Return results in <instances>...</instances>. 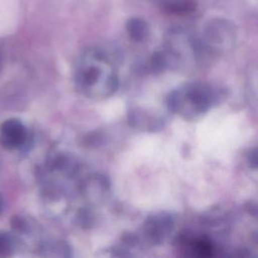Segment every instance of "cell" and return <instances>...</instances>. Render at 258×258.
<instances>
[{"instance_id": "1", "label": "cell", "mask_w": 258, "mask_h": 258, "mask_svg": "<svg viewBox=\"0 0 258 258\" xmlns=\"http://www.w3.org/2000/svg\"><path fill=\"white\" fill-rule=\"evenodd\" d=\"M74 81L77 90L88 98L100 100L118 89V74L108 54L99 48H88L78 58Z\"/></svg>"}, {"instance_id": "2", "label": "cell", "mask_w": 258, "mask_h": 258, "mask_svg": "<svg viewBox=\"0 0 258 258\" xmlns=\"http://www.w3.org/2000/svg\"><path fill=\"white\" fill-rule=\"evenodd\" d=\"M220 96V91L209 84L194 82L172 91L167 97V106L186 119H195L208 112Z\"/></svg>"}, {"instance_id": "3", "label": "cell", "mask_w": 258, "mask_h": 258, "mask_svg": "<svg viewBox=\"0 0 258 258\" xmlns=\"http://www.w3.org/2000/svg\"><path fill=\"white\" fill-rule=\"evenodd\" d=\"M236 40V29L227 19L215 18L205 26L202 44L207 52H225L231 49Z\"/></svg>"}, {"instance_id": "4", "label": "cell", "mask_w": 258, "mask_h": 258, "mask_svg": "<svg viewBox=\"0 0 258 258\" xmlns=\"http://www.w3.org/2000/svg\"><path fill=\"white\" fill-rule=\"evenodd\" d=\"M173 227L171 217L164 213H159L149 217L144 224V235L152 244L162 243L170 234Z\"/></svg>"}, {"instance_id": "5", "label": "cell", "mask_w": 258, "mask_h": 258, "mask_svg": "<svg viewBox=\"0 0 258 258\" xmlns=\"http://www.w3.org/2000/svg\"><path fill=\"white\" fill-rule=\"evenodd\" d=\"M27 138L25 126L17 119H8L0 126V143L6 149L22 146Z\"/></svg>"}, {"instance_id": "6", "label": "cell", "mask_w": 258, "mask_h": 258, "mask_svg": "<svg viewBox=\"0 0 258 258\" xmlns=\"http://www.w3.org/2000/svg\"><path fill=\"white\" fill-rule=\"evenodd\" d=\"M126 30L129 37L134 41H142L149 34L147 22L140 17H132L126 22Z\"/></svg>"}, {"instance_id": "7", "label": "cell", "mask_w": 258, "mask_h": 258, "mask_svg": "<svg viewBox=\"0 0 258 258\" xmlns=\"http://www.w3.org/2000/svg\"><path fill=\"white\" fill-rule=\"evenodd\" d=\"M197 8L195 0H167L163 3V10L172 15L183 16L190 14Z\"/></svg>"}, {"instance_id": "8", "label": "cell", "mask_w": 258, "mask_h": 258, "mask_svg": "<svg viewBox=\"0 0 258 258\" xmlns=\"http://www.w3.org/2000/svg\"><path fill=\"white\" fill-rule=\"evenodd\" d=\"M191 251L195 256L209 257L213 254L214 247L210 241L205 239H198L192 243Z\"/></svg>"}, {"instance_id": "9", "label": "cell", "mask_w": 258, "mask_h": 258, "mask_svg": "<svg viewBox=\"0 0 258 258\" xmlns=\"http://www.w3.org/2000/svg\"><path fill=\"white\" fill-rule=\"evenodd\" d=\"M12 242L7 235L0 234V258L8 257L12 254Z\"/></svg>"}, {"instance_id": "10", "label": "cell", "mask_w": 258, "mask_h": 258, "mask_svg": "<svg viewBox=\"0 0 258 258\" xmlns=\"http://www.w3.org/2000/svg\"><path fill=\"white\" fill-rule=\"evenodd\" d=\"M11 226L18 231H22L25 228L24 221L19 217H13L11 220Z\"/></svg>"}, {"instance_id": "11", "label": "cell", "mask_w": 258, "mask_h": 258, "mask_svg": "<svg viewBox=\"0 0 258 258\" xmlns=\"http://www.w3.org/2000/svg\"><path fill=\"white\" fill-rule=\"evenodd\" d=\"M2 68H3V55H2V52L0 50V72H1Z\"/></svg>"}, {"instance_id": "12", "label": "cell", "mask_w": 258, "mask_h": 258, "mask_svg": "<svg viewBox=\"0 0 258 258\" xmlns=\"http://www.w3.org/2000/svg\"><path fill=\"white\" fill-rule=\"evenodd\" d=\"M2 210H3V199L0 196V214L2 213Z\"/></svg>"}]
</instances>
